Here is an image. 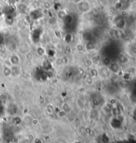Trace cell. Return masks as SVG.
<instances>
[{"label":"cell","instance_id":"cell-15","mask_svg":"<svg viewBox=\"0 0 136 143\" xmlns=\"http://www.w3.org/2000/svg\"><path fill=\"white\" fill-rule=\"evenodd\" d=\"M54 35H55V36H56V37H57L58 39H61L62 38V35L61 31H60L59 29H55L54 31Z\"/></svg>","mask_w":136,"mask_h":143},{"label":"cell","instance_id":"cell-11","mask_svg":"<svg viewBox=\"0 0 136 143\" xmlns=\"http://www.w3.org/2000/svg\"><path fill=\"white\" fill-rule=\"evenodd\" d=\"M37 53L39 56H43L45 53V50L44 49V48H43L42 47H39L37 49Z\"/></svg>","mask_w":136,"mask_h":143},{"label":"cell","instance_id":"cell-17","mask_svg":"<svg viewBox=\"0 0 136 143\" xmlns=\"http://www.w3.org/2000/svg\"><path fill=\"white\" fill-rule=\"evenodd\" d=\"M131 51L132 52L133 54L136 55V46L133 45L132 47H131Z\"/></svg>","mask_w":136,"mask_h":143},{"label":"cell","instance_id":"cell-13","mask_svg":"<svg viewBox=\"0 0 136 143\" xmlns=\"http://www.w3.org/2000/svg\"><path fill=\"white\" fill-rule=\"evenodd\" d=\"M102 63H103V64L105 65V67H108L112 62L110 61V59H109L108 57H105V58H104L102 59Z\"/></svg>","mask_w":136,"mask_h":143},{"label":"cell","instance_id":"cell-7","mask_svg":"<svg viewBox=\"0 0 136 143\" xmlns=\"http://www.w3.org/2000/svg\"><path fill=\"white\" fill-rule=\"evenodd\" d=\"M43 7L45 9L49 10L50 9H51V7H52V5H51L50 1H48L47 0H45L44 2L43 3Z\"/></svg>","mask_w":136,"mask_h":143},{"label":"cell","instance_id":"cell-18","mask_svg":"<svg viewBox=\"0 0 136 143\" xmlns=\"http://www.w3.org/2000/svg\"><path fill=\"white\" fill-rule=\"evenodd\" d=\"M31 123H33V125H34V123H36V125H37L39 123V120H38V119H33L31 120Z\"/></svg>","mask_w":136,"mask_h":143},{"label":"cell","instance_id":"cell-16","mask_svg":"<svg viewBox=\"0 0 136 143\" xmlns=\"http://www.w3.org/2000/svg\"><path fill=\"white\" fill-rule=\"evenodd\" d=\"M86 64H87V65H88V67H92L93 65H94V63L92 61V59H88V60L86 61Z\"/></svg>","mask_w":136,"mask_h":143},{"label":"cell","instance_id":"cell-19","mask_svg":"<svg viewBox=\"0 0 136 143\" xmlns=\"http://www.w3.org/2000/svg\"><path fill=\"white\" fill-rule=\"evenodd\" d=\"M74 1V0H69V1Z\"/></svg>","mask_w":136,"mask_h":143},{"label":"cell","instance_id":"cell-5","mask_svg":"<svg viewBox=\"0 0 136 143\" xmlns=\"http://www.w3.org/2000/svg\"><path fill=\"white\" fill-rule=\"evenodd\" d=\"M84 47H85L86 50L91 51H94V50L95 49L96 47L94 43H93L92 42H88V43H87L86 44V45L84 46Z\"/></svg>","mask_w":136,"mask_h":143},{"label":"cell","instance_id":"cell-1","mask_svg":"<svg viewBox=\"0 0 136 143\" xmlns=\"http://www.w3.org/2000/svg\"><path fill=\"white\" fill-rule=\"evenodd\" d=\"M9 61L10 62L11 66L12 65H19L20 63V57H19V55L13 54L11 56Z\"/></svg>","mask_w":136,"mask_h":143},{"label":"cell","instance_id":"cell-6","mask_svg":"<svg viewBox=\"0 0 136 143\" xmlns=\"http://www.w3.org/2000/svg\"><path fill=\"white\" fill-rule=\"evenodd\" d=\"M47 21L48 25L53 26V25H55L57 23V17H54V16H51L48 19Z\"/></svg>","mask_w":136,"mask_h":143},{"label":"cell","instance_id":"cell-8","mask_svg":"<svg viewBox=\"0 0 136 143\" xmlns=\"http://www.w3.org/2000/svg\"><path fill=\"white\" fill-rule=\"evenodd\" d=\"M25 57L28 61H32L33 60V58H34V55L31 52H27L25 53Z\"/></svg>","mask_w":136,"mask_h":143},{"label":"cell","instance_id":"cell-12","mask_svg":"<svg viewBox=\"0 0 136 143\" xmlns=\"http://www.w3.org/2000/svg\"><path fill=\"white\" fill-rule=\"evenodd\" d=\"M62 110H63V111H64L66 113V112H69V111H70V107L69 105L67 104V103H65V104H63L62 106Z\"/></svg>","mask_w":136,"mask_h":143},{"label":"cell","instance_id":"cell-10","mask_svg":"<svg viewBox=\"0 0 136 143\" xmlns=\"http://www.w3.org/2000/svg\"><path fill=\"white\" fill-rule=\"evenodd\" d=\"M76 51H78V52L81 53L82 51H84V50L85 49V47L81 43H78V44L76 45Z\"/></svg>","mask_w":136,"mask_h":143},{"label":"cell","instance_id":"cell-9","mask_svg":"<svg viewBox=\"0 0 136 143\" xmlns=\"http://www.w3.org/2000/svg\"><path fill=\"white\" fill-rule=\"evenodd\" d=\"M86 83H87V85H92L94 84V77H92L90 75H88L85 78Z\"/></svg>","mask_w":136,"mask_h":143},{"label":"cell","instance_id":"cell-2","mask_svg":"<svg viewBox=\"0 0 136 143\" xmlns=\"http://www.w3.org/2000/svg\"><path fill=\"white\" fill-rule=\"evenodd\" d=\"M110 71L114 73H118L119 71V67L116 63H111L110 65L108 66Z\"/></svg>","mask_w":136,"mask_h":143},{"label":"cell","instance_id":"cell-14","mask_svg":"<svg viewBox=\"0 0 136 143\" xmlns=\"http://www.w3.org/2000/svg\"><path fill=\"white\" fill-rule=\"evenodd\" d=\"M58 15L60 18H62H62H65V17L67 15V13L65 12V11L64 10H61L58 11Z\"/></svg>","mask_w":136,"mask_h":143},{"label":"cell","instance_id":"cell-4","mask_svg":"<svg viewBox=\"0 0 136 143\" xmlns=\"http://www.w3.org/2000/svg\"><path fill=\"white\" fill-rule=\"evenodd\" d=\"M118 60H119L120 63L126 64V63H127V61H128V58L124 54H120L118 57Z\"/></svg>","mask_w":136,"mask_h":143},{"label":"cell","instance_id":"cell-3","mask_svg":"<svg viewBox=\"0 0 136 143\" xmlns=\"http://www.w3.org/2000/svg\"><path fill=\"white\" fill-rule=\"evenodd\" d=\"M3 74L6 77L11 76V67H8V66L4 67V69H3Z\"/></svg>","mask_w":136,"mask_h":143}]
</instances>
